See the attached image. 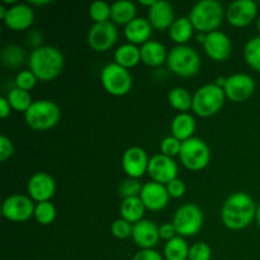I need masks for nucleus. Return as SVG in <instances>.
<instances>
[{"instance_id": "31", "label": "nucleus", "mask_w": 260, "mask_h": 260, "mask_svg": "<svg viewBox=\"0 0 260 260\" xmlns=\"http://www.w3.org/2000/svg\"><path fill=\"white\" fill-rule=\"evenodd\" d=\"M2 63L7 68H18L25 60V52L20 46L8 45L2 50Z\"/></svg>"}, {"instance_id": "11", "label": "nucleus", "mask_w": 260, "mask_h": 260, "mask_svg": "<svg viewBox=\"0 0 260 260\" xmlns=\"http://www.w3.org/2000/svg\"><path fill=\"white\" fill-rule=\"evenodd\" d=\"M118 40V29L111 20L103 23H95L91 25L88 33V43L93 50L103 52L114 46Z\"/></svg>"}, {"instance_id": "12", "label": "nucleus", "mask_w": 260, "mask_h": 260, "mask_svg": "<svg viewBox=\"0 0 260 260\" xmlns=\"http://www.w3.org/2000/svg\"><path fill=\"white\" fill-rule=\"evenodd\" d=\"M178 165L173 157L165 156L162 154H157L152 156L149 161L147 173L151 177L152 182L160 184H169L172 180L178 178Z\"/></svg>"}, {"instance_id": "19", "label": "nucleus", "mask_w": 260, "mask_h": 260, "mask_svg": "<svg viewBox=\"0 0 260 260\" xmlns=\"http://www.w3.org/2000/svg\"><path fill=\"white\" fill-rule=\"evenodd\" d=\"M132 239L141 249H154L160 240L159 228L150 220H141L134 225Z\"/></svg>"}, {"instance_id": "26", "label": "nucleus", "mask_w": 260, "mask_h": 260, "mask_svg": "<svg viewBox=\"0 0 260 260\" xmlns=\"http://www.w3.org/2000/svg\"><path fill=\"white\" fill-rule=\"evenodd\" d=\"M140 61H141V51L132 43H124L119 46L114 52V62L126 69L134 68Z\"/></svg>"}, {"instance_id": "44", "label": "nucleus", "mask_w": 260, "mask_h": 260, "mask_svg": "<svg viewBox=\"0 0 260 260\" xmlns=\"http://www.w3.org/2000/svg\"><path fill=\"white\" fill-rule=\"evenodd\" d=\"M159 233H160V238L164 239V240H172L173 238H175L177 236V230H175L174 225H173V222H167L164 223L162 226H160L159 228Z\"/></svg>"}, {"instance_id": "34", "label": "nucleus", "mask_w": 260, "mask_h": 260, "mask_svg": "<svg viewBox=\"0 0 260 260\" xmlns=\"http://www.w3.org/2000/svg\"><path fill=\"white\" fill-rule=\"evenodd\" d=\"M35 218L41 225H50L56 218V208L50 201L40 202L36 205Z\"/></svg>"}, {"instance_id": "41", "label": "nucleus", "mask_w": 260, "mask_h": 260, "mask_svg": "<svg viewBox=\"0 0 260 260\" xmlns=\"http://www.w3.org/2000/svg\"><path fill=\"white\" fill-rule=\"evenodd\" d=\"M14 154V145L7 136H0V161H5Z\"/></svg>"}, {"instance_id": "36", "label": "nucleus", "mask_w": 260, "mask_h": 260, "mask_svg": "<svg viewBox=\"0 0 260 260\" xmlns=\"http://www.w3.org/2000/svg\"><path fill=\"white\" fill-rule=\"evenodd\" d=\"M142 190L141 183L137 179H132V178H128V179L123 180L122 184L119 185V196L123 197L124 200L126 198H132V197H140Z\"/></svg>"}, {"instance_id": "9", "label": "nucleus", "mask_w": 260, "mask_h": 260, "mask_svg": "<svg viewBox=\"0 0 260 260\" xmlns=\"http://www.w3.org/2000/svg\"><path fill=\"white\" fill-rule=\"evenodd\" d=\"M177 234L183 238L193 236L201 231L203 226V212L194 203H185L180 206L173 218Z\"/></svg>"}, {"instance_id": "25", "label": "nucleus", "mask_w": 260, "mask_h": 260, "mask_svg": "<svg viewBox=\"0 0 260 260\" xmlns=\"http://www.w3.org/2000/svg\"><path fill=\"white\" fill-rule=\"evenodd\" d=\"M196 131V121L192 114L189 113H179L174 117L172 122V132L173 136L179 141H185V140L193 137Z\"/></svg>"}, {"instance_id": "3", "label": "nucleus", "mask_w": 260, "mask_h": 260, "mask_svg": "<svg viewBox=\"0 0 260 260\" xmlns=\"http://www.w3.org/2000/svg\"><path fill=\"white\" fill-rule=\"evenodd\" d=\"M193 27L200 33L215 32L223 20V7L217 0H201L190 9L189 17Z\"/></svg>"}, {"instance_id": "16", "label": "nucleus", "mask_w": 260, "mask_h": 260, "mask_svg": "<svg viewBox=\"0 0 260 260\" xmlns=\"http://www.w3.org/2000/svg\"><path fill=\"white\" fill-rule=\"evenodd\" d=\"M27 190L29 197L36 202H46L52 198L56 190V183L50 174L38 172L30 177Z\"/></svg>"}, {"instance_id": "40", "label": "nucleus", "mask_w": 260, "mask_h": 260, "mask_svg": "<svg viewBox=\"0 0 260 260\" xmlns=\"http://www.w3.org/2000/svg\"><path fill=\"white\" fill-rule=\"evenodd\" d=\"M132 230H134V225L128 221L123 220V218H118L112 223L111 231L113 236L117 239H127L132 236Z\"/></svg>"}, {"instance_id": "23", "label": "nucleus", "mask_w": 260, "mask_h": 260, "mask_svg": "<svg viewBox=\"0 0 260 260\" xmlns=\"http://www.w3.org/2000/svg\"><path fill=\"white\" fill-rule=\"evenodd\" d=\"M141 61L147 66H160L168 58L167 48L159 41H147L141 46Z\"/></svg>"}, {"instance_id": "2", "label": "nucleus", "mask_w": 260, "mask_h": 260, "mask_svg": "<svg viewBox=\"0 0 260 260\" xmlns=\"http://www.w3.org/2000/svg\"><path fill=\"white\" fill-rule=\"evenodd\" d=\"M63 55L53 46H41L32 51L28 60L29 70L42 81L57 78L63 69Z\"/></svg>"}, {"instance_id": "43", "label": "nucleus", "mask_w": 260, "mask_h": 260, "mask_svg": "<svg viewBox=\"0 0 260 260\" xmlns=\"http://www.w3.org/2000/svg\"><path fill=\"white\" fill-rule=\"evenodd\" d=\"M132 260H162V255L155 249H141Z\"/></svg>"}, {"instance_id": "47", "label": "nucleus", "mask_w": 260, "mask_h": 260, "mask_svg": "<svg viewBox=\"0 0 260 260\" xmlns=\"http://www.w3.org/2000/svg\"><path fill=\"white\" fill-rule=\"evenodd\" d=\"M30 4H33V5H47V4H50V0H41V2H37V0H30Z\"/></svg>"}, {"instance_id": "35", "label": "nucleus", "mask_w": 260, "mask_h": 260, "mask_svg": "<svg viewBox=\"0 0 260 260\" xmlns=\"http://www.w3.org/2000/svg\"><path fill=\"white\" fill-rule=\"evenodd\" d=\"M89 14L95 23L107 22L111 18V5L102 0L94 2L89 8Z\"/></svg>"}, {"instance_id": "21", "label": "nucleus", "mask_w": 260, "mask_h": 260, "mask_svg": "<svg viewBox=\"0 0 260 260\" xmlns=\"http://www.w3.org/2000/svg\"><path fill=\"white\" fill-rule=\"evenodd\" d=\"M149 22L152 28L157 30H164L174 23V9L169 2L156 0L151 8H149Z\"/></svg>"}, {"instance_id": "6", "label": "nucleus", "mask_w": 260, "mask_h": 260, "mask_svg": "<svg viewBox=\"0 0 260 260\" xmlns=\"http://www.w3.org/2000/svg\"><path fill=\"white\" fill-rule=\"evenodd\" d=\"M225 99L226 94L223 88L216 83L206 84L193 95L192 109L200 117H211L222 108Z\"/></svg>"}, {"instance_id": "28", "label": "nucleus", "mask_w": 260, "mask_h": 260, "mask_svg": "<svg viewBox=\"0 0 260 260\" xmlns=\"http://www.w3.org/2000/svg\"><path fill=\"white\" fill-rule=\"evenodd\" d=\"M193 29L194 27L189 18L182 17L174 20L173 25L170 27L169 35L172 40L178 45H185L193 37Z\"/></svg>"}, {"instance_id": "37", "label": "nucleus", "mask_w": 260, "mask_h": 260, "mask_svg": "<svg viewBox=\"0 0 260 260\" xmlns=\"http://www.w3.org/2000/svg\"><path fill=\"white\" fill-rule=\"evenodd\" d=\"M37 76L30 70H23L17 74L15 76V88H19L22 90H30L37 83Z\"/></svg>"}, {"instance_id": "46", "label": "nucleus", "mask_w": 260, "mask_h": 260, "mask_svg": "<svg viewBox=\"0 0 260 260\" xmlns=\"http://www.w3.org/2000/svg\"><path fill=\"white\" fill-rule=\"evenodd\" d=\"M41 42H42V36H41L37 30L29 33V36H28V43H29L30 46H35L36 48H38L41 47Z\"/></svg>"}, {"instance_id": "48", "label": "nucleus", "mask_w": 260, "mask_h": 260, "mask_svg": "<svg viewBox=\"0 0 260 260\" xmlns=\"http://www.w3.org/2000/svg\"><path fill=\"white\" fill-rule=\"evenodd\" d=\"M140 3H141L142 5H146V7L151 8L152 5H154L155 3H156V0H140Z\"/></svg>"}, {"instance_id": "4", "label": "nucleus", "mask_w": 260, "mask_h": 260, "mask_svg": "<svg viewBox=\"0 0 260 260\" xmlns=\"http://www.w3.org/2000/svg\"><path fill=\"white\" fill-rule=\"evenodd\" d=\"M167 63L173 74L182 78L194 76L202 66L200 53L187 45H178L173 47L168 53Z\"/></svg>"}, {"instance_id": "32", "label": "nucleus", "mask_w": 260, "mask_h": 260, "mask_svg": "<svg viewBox=\"0 0 260 260\" xmlns=\"http://www.w3.org/2000/svg\"><path fill=\"white\" fill-rule=\"evenodd\" d=\"M7 99L13 109L18 112H24V113L33 103L29 91L22 90L19 88H13L12 90H9Z\"/></svg>"}, {"instance_id": "13", "label": "nucleus", "mask_w": 260, "mask_h": 260, "mask_svg": "<svg viewBox=\"0 0 260 260\" xmlns=\"http://www.w3.org/2000/svg\"><path fill=\"white\" fill-rule=\"evenodd\" d=\"M223 90L233 102H244L255 91V81L248 74H234L226 78Z\"/></svg>"}, {"instance_id": "8", "label": "nucleus", "mask_w": 260, "mask_h": 260, "mask_svg": "<svg viewBox=\"0 0 260 260\" xmlns=\"http://www.w3.org/2000/svg\"><path fill=\"white\" fill-rule=\"evenodd\" d=\"M101 80L104 89L116 96L126 95L132 88V76L128 69L116 62L104 66L101 73Z\"/></svg>"}, {"instance_id": "50", "label": "nucleus", "mask_w": 260, "mask_h": 260, "mask_svg": "<svg viewBox=\"0 0 260 260\" xmlns=\"http://www.w3.org/2000/svg\"><path fill=\"white\" fill-rule=\"evenodd\" d=\"M255 220H256V223H258V226H259V229H260V203L258 205V208H256V217H255Z\"/></svg>"}, {"instance_id": "38", "label": "nucleus", "mask_w": 260, "mask_h": 260, "mask_svg": "<svg viewBox=\"0 0 260 260\" xmlns=\"http://www.w3.org/2000/svg\"><path fill=\"white\" fill-rule=\"evenodd\" d=\"M180 149H182V141H179L178 139H175L174 136H168L160 144V150H161V154L165 156L174 157L177 155H179Z\"/></svg>"}, {"instance_id": "22", "label": "nucleus", "mask_w": 260, "mask_h": 260, "mask_svg": "<svg viewBox=\"0 0 260 260\" xmlns=\"http://www.w3.org/2000/svg\"><path fill=\"white\" fill-rule=\"evenodd\" d=\"M152 33V25L149 19L145 18H135L132 22L124 27V36L128 43L132 45H144L150 41Z\"/></svg>"}, {"instance_id": "1", "label": "nucleus", "mask_w": 260, "mask_h": 260, "mask_svg": "<svg viewBox=\"0 0 260 260\" xmlns=\"http://www.w3.org/2000/svg\"><path fill=\"white\" fill-rule=\"evenodd\" d=\"M256 208L258 206L248 193L235 192L223 203L221 220L230 230H243L256 217Z\"/></svg>"}, {"instance_id": "15", "label": "nucleus", "mask_w": 260, "mask_h": 260, "mask_svg": "<svg viewBox=\"0 0 260 260\" xmlns=\"http://www.w3.org/2000/svg\"><path fill=\"white\" fill-rule=\"evenodd\" d=\"M150 159L146 151L140 146H131L123 152L122 156V168L128 178L137 179L147 172Z\"/></svg>"}, {"instance_id": "20", "label": "nucleus", "mask_w": 260, "mask_h": 260, "mask_svg": "<svg viewBox=\"0 0 260 260\" xmlns=\"http://www.w3.org/2000/svg\"><path fill=\"white\" fill-rule=\"evenodd\" d=\"M35 12L28 4H15L8 9L4 23L13 30H24L32 25Z\"/></svg>"}, {"instance_id": "10", "label": "nucleus", "mask_w": 260, "mask_h": 260, "mask_svg": "<svg viewBox=\"0 0 260 260\" xmlns=\"http://www.w3.org/2000/svg\"><path fill=\"white\" fill-rule=\"evenodd\" d=\"M35 203L30 197L24 194H12L3 202L2 213L7 220L23 222L35 216Z\"/></svg>"}, {"instance_id": "14", "label": "nucleus", "mask_w": 260, "mask_h": 260, "mask_svg": "<svg viewBox=\"0 0 260 260\" xmlns=\"http://www.w3.org/2000/svg\"><path fill=\"white\" fill-rule=\"evenodd\" d=\"M258 7L253 0H235L226 9V18L234 27L249 25L256 17Z\"/></svg>"}, {"instance_id": "49", "label": "nucleus", "mask_w": 260, "mask_h": 260, "mask_svg": "<svg viewBox=\"0 0 260 260\" xmlns=\"http://www.w3.org/2000/svg\"><path fill=\"white\" fill-rule=\"evenodd\" d=\"M7 13H8V9H5L4 5H0V18H2L3 20L5 19V17H7Z\"/></svg>"}, {"instance_id": "18", "label": "nucleus", "mask_w": 260, "mask_h": 260, "mask_svg": "<svg viewBox=\"0 0 260 260\" xmlns=\"http://www.w3.org/2000/svg\"><path fill=\"white\" fill-rule=\"evenodd\" d=\"M206 53L215 61H225L230 57L233 45L230 38L221 30H215L206 36L203 42Z\"/></svg>"}, {"instance_id": "42", "label": "nucleus", "mask_w": 260, "mask_h": 260, "mask_svg": "<svg viewBox=\"0 0 260 260\" xmlns=\"http://www.w3.org/2000/svg\"><path fill=\"white\" fill-rule=\"evenodd\" d=\"M168 192H169V196L173 198H180L184 196L185 193V184L183 180L180 179H174L167 185Z\"/></svg>"}, {"instance_id": "30", "label": "nucleus", "mask_w": 260, "mask_h": 260, "mask_svg": "<svg viewBox=\"0 0 260 260\" xmlns=\"http://www.w3.org/2000/svg\"><path fill=\"white\" fill-rule=\"evenodd\" d=\"M168 102L173 108H175L177 111H182V113H185L188 109L192 108L193 96L190 95L187 89L174 88L168 94Z\"/></svg>"}, {"instance_id": "5", "label": "nucleus", "mask_w": 260, "mask_h": 260, "mask_svg": "<svg viewBox=\"0 0 260 260\" xmlns=\"http://www.w3.org/2000/svg\"><path fill=\"white\" fill-rule=\"evenodd\" d=\"M60 117L61 111L57 104L47 99L33 102L24 113L25 123L37 131H46L55 127L60 121Z\"/></svg>"}, {"instance_id": "39", "label": "nucleus", "mask_w": 260, "mask_h": 260, "mask_svg": "<svg viewBox=\"0 0 260 260\" xmlns=\"http://www.w3.org/2000/svg\"><path fill=\"white\" fill-rule=\"evenodd\" d=\"M212 256V250H211L210 245L206 243H196L189 248V255L188 260H211Z\"/></svg>"}, {"instance_id": "29", "label": "nucleus", "mask_w": 260, "mask_h": 260, "mask_svg": "<svg viewBox=\"0 0 260 260\" xmlns=\"http://www.w3.org/2000/svg\"><path fill=\"white\" fill-rule=\"evenodd\" d=\"M189 255V246L183 236H175L165 244V260H187Z\"/></svg>"}, {"instance_id": "45", "label": "nucleus", "mask_w": 260, "mask_h": 260, "mask_svg": "<svg viewBox=\"0 0 260 260\" xmlns=\"http://www.w3.org/2000/svg\"><path fill=\"white\" fill-rule=\"evenodd\" d=\"M10 109H12V107H10L8 99L5 96H0V117L7 118L10 114Z\"/></svg>"}, {"instance_id": "24", "label": "nucleus", "mask_w": 260, "mask_h": 260, "mask_svg": "<svg viewBox=\"0 0 260 260\" xmlns=\"http://www.w3.org/2000/svg\"><path fill=\"white\" fill-rule=\"evenodd\" d=\"M136 13V4L129 0H118L111 5V19L117 24L127 25L137 18Z\"/></svg>"}, {"instance_id": "51", "label": "nucleus", "mask_w": 260, "mask_h": 260, "mask_svg": "<svg viewBox=\"0 0 260 260\" xmlns=\"http://www.w3.org/2000/svg\"><path fill=\"white\" fill-rule=\"evenodd\" d=\"M256 25H258V29H259V32H260V17H259V19H258V23H256Z\"/></svg>"}, {"instance_id": "7", "label": "nucleus", "mask_w": 260, "mask_h": 260, "mask_svg": "<svg viewBox=\"0 0 260 260\" xmlns=\"http://www.w3.org/2000/svg\"><path fill=\"white\" fill-rule=\"evenodd\" d=\"M179 157L187 169L202 170L210 162V147L202 139L193 136L182 142Z\"/></svg>"}, {"instance_id": "27", "label": "nucleus", "mask_w": 260, "mask_h": 260, "mask_svg": "<svg viewBox=\"0 0 260 260\" xmlns=\"http://www.w3.org/2000/svg\"><path fill=\"white\" fill-rule=\"evenodd\" d=\"M145 208L146 207L140 197L126 198L121 205V218L135 225L139 221L144 220L142 217H144Z\"/></svg>"}, {"instance_id": "17", "label": "nucleus", "mask_w": 260, "mask_h": 260, "mask_svg": "<svg viewBox=\"0 0 260 260\" xmlns=\"http://www.w3.org/2000/svg\"><path fill=\"white\" fill-rule=\"evenodd\" d=\"M140 198L147 210L160 211L167 207L170 196L167 185L156 182H149L142 185Z\"/></svg>"}, {"instance_id": "33", "label": "nucleus", "mask_w": 260, "mask_h": 260, "mask_svg": "<svg viewBox=\"0 0 260 260\" xmlns=\"http://www.w3.org/2000/svg\"><path fill=\"white\" fill-rule=\"evenodd\" d=\"M244 57L253 70L260 73V36L246 42L244 48Z\"/></svg>"}]
</instances>
